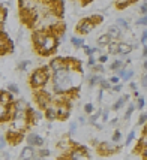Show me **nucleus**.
<instances>
[{
  "label": "nucleus",
  "mask_w": 147,
  "mask_h": 160,
  "mask_svg": "<svg viewBox=\"0 0 147 160\" xmlns=\"http://www.w3.org/2000/svg\"><path fill=\"white\" fill-rule=\"evenodd\" d=\"M122 88H123V85L122 84H116V85H113V91H122Z\"/></svg>",
  "instance_id": "obj_46"
},
{
  "label": "nucleus",
  "mask_w": 147,
  "mask_h": 160,
  "mask_svg": "<svg viewBox=\"0 0 147 160\" xmlns=\"http://www.w3.org/2000/svg\"><path fill=\"white\" fill-rule=\"evenodd\" d=\"M92 69H93V72H98V73H102V72H104V64H101V63H99V64H96V66H95V68H92Z\"/></svg>",
  "instance_id": "obj_36"
},
{
  "label": "nucleus",
  "mask_w": 147,
  "mask_h": 160,
  "mask_svg": "<svg viewBox=\"0 0 147 160\" xmlns=\"http://www.w3.org/2000/svg\"><path fill=\"white\" fill-rule=\"evenodd\" d=\"M101 88L102 90H110V88H113V85L110 81H107V79H104L102 82H101Z\"/></svg>",
  "instance_id": "obj_26"
},
{
  "label": "nucleus",
  "mask_w": 147,
  "mask_h": 160,
  "mask_svg": "<svg viewBox=\"0 0 147 160\" xmlns=\"http://www.w3.org/2000/svg\"><path fill=\"white\" fill-rule=\"evenodd\" d=\"M135 24H137V26H144V24H147V15H143L141 18H138Z\"/></svg>",
  "instance_id": "obj_34"
},
{
  "label": "nucleus",
  "mask_w": 147,
  "mask_h": 160,
  "mask_svg": "<svg viewBox=\"0 0 147 160\" xmlns=\"http://www.w3.org/2000/svg\"><path fill=\"white\" fill-rule=\"evenodd\" d=\"M132 45H129V43H126V42H119V54L120 56H126V54H129L131 51H132Z\"/></svg>",
  "instance_id": "obj_15"
},
{
  "label": "nucleus",
  "mask_w": 147,
  "mask_h": 160,
  "mask_svg": "<svg viewBox=\"0 0 147 160\" xmlns=\"http://www.w3.org/2000/svg\"><path fill=\"white\" fill-rule=\"evenodd\" d=\"M0 51H2V54H6L8 51L9 52L14 51V43L8 38L6 33H2V38H0Z\"/></svg>",
  "instance_id": "obj_6"
},
{
  "label": "nucleus",
  "mask_w": 147,
  "mask_h": 160,
  "mask_svg": "<svg viewBox=\"0 0 147 160\" xmlns=\"http://www.w3.org/2000/svg\"><path fill=\"white\" fill-rule=\"evenodd\" d=\"M38 154H41L42 157H45V159H47V157H48L51 153H50L48 148H44V147H42V148H39V153H38Z\"/></svg>",
  "instance_id": "obj_30"
},
{
  "label": "nucleus",
  "mask_w": 147,
  "mask_h": 160,
  "mask_svg": "<svg viewBox=\"0 0 147 160\" xmlns=\"http://www.w3.org/2000/svg\"><path fill=\"white\" fill-rule=\"evenodd\" d=\"M140 12L141 14H144V15H147V2H144V3L140 6Z\"/></svg>",
  "instance_id": "obj_42"
},
{
  "label": "nucleus",
  "mask_w": 147,
  "mask_h": 160,
  "mask_svg": "<svg viewBox=\"0 0 147 160\" xmlns=\"http://www.w3.org/2000/svg\"><path fill=\"white\" fill-rule=\"evenodd\" d=\"M95 22L92 21V18L89 17V18H83V20L78 22L77 26V32L78 33H81V35H87V33H90L92 30L95 28Z\"/></svg>",
  "instance_id": "obj_3"
},
{
  "label": "nucleus",
  "mask_w": 147,
  "mask_h": 160,
  "mask_svg": "<svg viewBox=\"0 0 147 160\" xmlns=\"http://www.w3.org/2000/svg\"><path fill=\"white\" fill-rule=\"evenodd\" d=\"M36 156V151H35V148L33 147H24L23 150H21V153H20V159L21 160H33V157Z\"/></svg>",
  "instance_id": "obj_9"
},
{
  "label": "nucleus",
  "mask_w": 147,
  "mask_h": 160,
  "mask_svg": "<svg viewBox=\"0 0 147 160\" xmlns=\"http://www.w3.org/2000/svg\"><path fill=\"white\" fill-rule=\"evenodd\" d=\"M108 48H110V52H111V54H119V42L113 41L111 43L108 45Z\"/></svg>",
  "instance_id": "obj_20"
},
{
  "label": "nucleus",
  "mask_w": 147,
  "mask_h": 160,
  "mask_svg": "<svg viewBox=\"0 0 147 160\" xmlns=\"http://www.w3.org/2000/svg\"><path fill=\"white\" fill-rule=\"evenodd\" d=\"M117 123H119V118H113L111 120V126H117Z\"/></svg>",
  "instance_id": "obj_51"
},
{
  "label": "nucleus",
  "mask_w": 147,
  "mask_h": 160,
  "mask_svg": "<svg viewBox=\"0 0 147 160\" xmlns=\"http://www.w3.org/2000/svg\"><path fill=\"white\" fill-rule=\"evenodd\" d=\"M75 130H77V123H71V126H69V135H74V133H75Z\"/></svg>",
  "instance_id": "obj_41"
},
{
  "label": "nucleus",
  "mask_w": 147,
  "mask_h": 160,
  "mask_svg": "<svg viewBox=\"0 0 147 160\" xmlns=\"http://www.w3.org/2000/svg\"><path fill=\"white\" fill-rule=\"evenodd\" d=\"M129 99H131V94H125V96H122V98H119L117 99V100H116V102H114V103H113V111H119L120 108H122V106H123V105L126 103V102H128V100H129Z\"/></svg>",
  "instance_id": "obj_12"
},
{
  "label": "nucleus",
  "mask_w": 147,
  "mask_h": 160,
  "mask_svg": "<svg viewBox=\"0 0 147 160\" xmlns=\"http://www.w3.org/2000/svg\"><path fill=\"white\" fill-rule=\"evenodd\" d=\"M45 118L53 121V120H57L59 118V114H57V108L56 105H50L48 108L45 109Z\"/></svg>",
  "instance_id": "obj_11"
},
{
  "label": "nucleus",
  "mask_w": 147,
  "mask_h": 160,
  "mask_svg": "<svg viewBox=\"0 0 147 160\" xmlns=\"http://www.w3.org/2000/svg\"><path fill=\"white\" fill-rule=\"evenodd\" d=\"M129 0H120V2H117V8L119 9H123V8H126V6H129Z\"/></svg>",
  "instance_id": "obj_31"
},
{
  "label": "nucleus",
  "mask_w": 147,
  "mask_h": 160,
  "mask_svg": "<svg viewBox=\"0 0 147 160\" xmlns=\"http://www.w3.org/2000/svg\"><path fill=\"white\" fill-rule=\"evenodd\" d=\"M143 159L147 160V147L144 148V150H143Z\"/></svg>",
  "instance_id": "obj_49"
},
{
  "label": "nucleus",
  "mask_w": 147,
  "mask_h": 160,
  "mask_svg": "<svg viewBox=\"0 0 147 160\" xmlns=\"http://www.w3.org/2000/svg\"><path fill=\"white\" fill-rule=\"evenodd\" d=\"M36 6H38V5H36L35 2H30V0H23V2H20L21 11H35Z\"/></svg>",
  "instance_id": "obj_13"
},
{
  "label": "nucleus",
  "mask_w": 147,
  "mask_h": 160,
  "mask_svg": "<svg viewBox=\"0 0 147 160\" xmlns=\"http://www.w3.org/2000/svg\"><path fill=\"white\" fill-rule=\"evenodd\" d=\"M134 75H135V73H134V70H132V69H129V70H126L125 77L122 78V79H123V81H129V79H131V78H132Z\"/></svg>",
  "instance_id": "obj_29"
},
{
  "label": "nucleus",
  "mask_w": 147,
  "mask_h": 160,
  "mask_svg": "<svg viewBox=\"0 0 147 160\" xmlns=\"http://www.w3.org/2000/svg\"><path fill=\"white\" fill-rule=\"evenodd\" d=\"M92 21L95 22V24H99V22H102V17L101 15H96V14H93V17H90Z\"/></svg>",
  "instance_id": "obj_37"
},
{
  "label": "nucleus",
  "mask_w": 147,
  "mask_h": 160,
  "mask_svg": "<svg viewBox=\"0 0 147 160\" xmlns=\"http://www.w3.org/2000/svg\"><path fill=\"white\" fill-rule=\"evenodd\" d=\"M119 79H120V78L117 77V75H114V77H111V78H110V82H111V84H114V85H116V84H119Z\"/></svg>",
  "instance_id": "obj_44"
},
{
  "label": "nucleus",
  "mask_w": 147,
  "mask_h": 160,
  "mask_svg": "<svg viewBox=\"0 0 147 160\" xmlns=\"http://www.w3.org/2000/svg\"><path fill=\"white\" fill-rule=\"evenodd\" d=\"M143 68H144V70H146V72H147V60H146V62H144V63H143Z\"/></svg>",
  "instance_id": "obj_53"
},
{
  "label": "nucleus",
  "mask_w": 147,
  "mask_h": 160,
  "mask_svg": "<svg viewBox=\"0 0 147 160\" xmlns=\"http://www.w3.org/2000/svg\"><path fill=\"white\" fill-rule=\"evenodd\" d=\"M108 35H110V38H111L113 41H116L117 38L122 36V30H120L119 26H110V28H108Z\"/></svg>",
  "instance_id": "obj_14"
},
{
  "label": "nucleus",
  "mask_w": 147,
  "mask_h": 160,
  "mask_svg": "<svg viewBox=\"0 0 147 160\" xmlns=\"http://www.w3.org/2000/svg\"><path fill=\"white\" fill-rule=\"evenodd\" d=\"M108 117H110V109L108 108H105L104 112H102V121H108Z\"/></svg>",
  "instance_id": "obj_39"
},
{
  "label": "nucleus",
  "mask_w": 147,
  "mask_h": 160,
  "mask_svg": "<svg viewBox=\"0 0 147 160\" xmlns=\"http://www.w3.org/2000/svg\"><path fill=\"white\" fill-rule=\"evenodd\" d=\"M147 124V112H141L140 118H138V126H146Z\"/></svg>",
  "instance_id": "obj_25"
},
{
  "label": "nucleus",
  "mask_w": 147,
  "mask_h": 160,
  "mask_svg": "<svg viewBox=\"0 0 147 160\" xmlns=\"http://www.w3.org/2000/svg\"><path fill=\"white\" fill-rule=\"evenodd\" d=\"M15 94L9 93L8 90H2V94H0V105H14L15 103Z\"/></svg>",
  "instance_id": "obj_10"
},
{
  "label": "nucleus",
  "mask_w": 147,
  "mask_h": 160,
  "mask_svg": "<svg viewBox=\"0 0 147 160\" xmlns=\"http://www.w3.org/2000/svg\"><path fill=\"white\" fill-rule=\"evenodd\" d=\"M50 68L54 72H59V70H63V69H68V63H66V58H62V57H56L50 62Z\"/></svg>",
  "instance_id": "obj_7"
},
{
  "label": "nucleus",
  "mask_w": 147,
  "mask_h": 160,
  "mask_svg": "<svg viewBox=\"0 0 147 160\" xmlns=\"http://www.w3.org/2000/svg\"><path fill=\"white\" fill-rule=\"evenodd\" d=\"M99 63H101V64H105V63L108 62V56H107V54H102V56L99 57V60H98Z\"/></svg>",
  "instance_id": "obj_40"
},
{
  "label": "nucleus",
  "mask_w": 147,
  "mask_h": 160,
  "mask_svg": "<svg viewBox=\"0 0 147 160\" xmlns=\"http://www.w3.org/2000/svg\"><path fill=\"white\" fill-rule=\"evenodd\" d=\"M27 142L30 147H39V148H42L44 147V138L42 136H39L38 133H29L27 135Z\"/></svg>",
  "instance_id": "obj_8"
},
{
  "label": "nucleus",
  "mask_w": 147,
  "mask_h": 160,
  "mask_svg": "<svg viewBox=\"0 0 147 160\" xmlns=\"http://www.w3.org/2000/svg\"><path fill=\"white\" fill-rule=\"evenodd\" d=\"M144 103H146V100L141 96V98H138V100H137V108H138V109H143V108H144Z\"/></svg>",
  "instance_id": "obj_35"
},
{
  "label": "nucleus",
  "mask_w": 147,
  "mask_h": 160,
  "mask_svg": "<svg viewBox=\"0 0 147 160\" xmlns=\"http://www.w3.org/2000/svg\"><path fill=\"white\" fill-rule=\"evenodd\" d=\"M71 43H72L75 48H83V47H84V39H83V38L72 36V38H71Z\"/></svg>",
  "instance_id": "obj_18"
},
{
  "label": "nucleus",
  "mask_w": 147,
  "mask_h": 160,
  "mask_svg": "<svg viewBox=\"0 0 147 160\" xmlns=\"http://www.w3.org/2000/svg\"><path fill=\"white\" fill-rule=\"evenodd\" d=\"M50 64L48 66H42V68H38L36 70L32 72V75H30V85L33 87V88H42L45 84L48 82L50 79Z\"/></svg>",
  "instance_id": "obj_1"
},
{
  "label": "nucleus",
  "mask_w": 147,
  "mask_h": 160,
  "mask_svg": "<svg viewBox=\"0 0 147 160\" xmlns=\"http://www.w3.org/2000/svg\"><path fill=\"white\" fill-rule=\"evenodd\" d=\"M6 90L9 91V93H12V94H18V93H20V88H18V85H17V84H14V82L9 84Z\"/></svg>",
  "instance_id": "obj_23"
},
{
  "label": "nucleus",
  "mask_w": 147,
  "mask_h": 160,
  "mask_svg": "<svg viewBox=\"0 0 147 160\" xmlns=\"http://www.w3.org/2000/svg\"><path fill=\"white\" fill-rule=\"evenodd\" d=\"M69 160H71V159H69Z\"/></svg>",
  "instance_id": "obj_54"
},
{
  "label": "nucleus",
  "mask_w": 147,
  "mask_h": 160,
  "mask_svg": "<svg viewBox=\"0 0 147 160\" xmlns=\"http://www.w3.org/2000/svg\"><path fill=\"white\" fill-rule=\"evenodd\" d=\"M33 160H47V159H45V157H42L41 154H38V153H36V156L33 157Z\"/></svg>",
  "instance_id": "obj_47"
},
{
  "label": "nucleus",
  "mask_w": 147,
  "mask_h": 160,
  "mask_svg": "<svg viewBox=\"0 0 147 160\" xmlns=\"http://www.w3.org/2000/svg\"><path fill=\"white\" fill-rule=\"evenodd\" d=\"M134 109H135V105L129 103V106H128V109H126V112H125V120H126V121L131 118V115L134 114Z\"/></svg>",
  "instance_id": "obj_21"
},
{
  "label": "nucleus",
  "mask_w": 147,
  "mask_h": 160,
  "mask_svg": "<svg viewBox=\"0 0 147 160\" xmlns=\"http://www.w3.org/2000/svg\"><path fill=\"white\" fill-rule=\"evenodd\" d=\"M8 159H11V153H8V151L3 150V153H2V160H8Z\"/></svg>",
  "instance_id": "obj_45"
},
{
  "label": "nucleus",
  "mask_w": 147,
  "mask_h": 160,
  "mask_svg": "<svg viewBox=\"0 0 147 160\" xmlns=\"http://www.w3.org/2000/svg\"><path fill=\"white\" fill-rule=\"evenodd\" d=\"M59 43H60L59 38L50 32L48 36H47V41L44 42V45H42L41 48H38V52H39L41 56H50V54H53V52L56 51V48L59 47Z\"/></svg>",
  "instance_id": "obj_2"
},
{
  "label": "nucleus",
  "mask_w": 147,
  "mask_h": 160,
  "mask_svg": "<svg viewBox=\"0 0 147 160\" xmlns=\"http://www.w3.org/2000/svg\"><path fill=\"white\" fill-rule=\"evenodd\" d=\"M102 81H104V77L99 75V73H95L93 77H89V85L90 87H95L96 84H101Z\"/></svg>",
  "instance_id": "obj_16"
},
{
  "label": "nucleus",
  "mask_w": 147,
  "mask_h": 160,
  "mask_svg": "<svg viewBox=\"0 0 147 160\" xmlns=\"http://www.w3.org/2000/svg\"><path fill=\"white\" fill-rule=\"evenodd\" d=\"M141 85H143L144 88H147V73H144V75L141 77Z\"/></svg>",
  "instance_id": "obj_43"
},
{
  "label": "nucleus",
  "mask_w": 147,
  "mask_h": 160,
  "mask_svg": "<svg viewBox=\"0 0 147 160\" xmlns=\"http://www.w3.org/2000/svg\"><path fill=\"white\" fill-rule=\"evenodd\" d=\"M120 139H122V133H120V130H116L114 135H113V142L116 144V142H119Z\"/></svg>",
  "instance_id": "obj_32"
},
{
  "label": "nucleus",
  "mask_w": 147,
  "mask_h": 160,
  "mask_svg": "<svg viewBox=\"0 0 147 160\" xmlns=\"http://www.w3.org/2000/svg\"><path fill=\"white\" fill-rule=\"evenodd\" d=\"M129 87H131L134 91H137V82H131L129 84Z\"/></svg>",
  "instance_id": "obj_48"
},
{
  "label": "nucleus",
  "mask_w": 147,
  "mask_h": 160,
  "mask_svg": "<svg viewBox=\"0 0 147 160\" xmlns=\"http://www.w3.org/2000/svg\"><path fill=\"white\" fill-rule=\"evenodd\" d=\"M123 68H126V64H125L123 60H116V62L110 66V69L111 70H120V69H123Z\"/></svg>",
  "instance_id": "obj_19"
},
{
  "label": "nucleus",
  "mask_w": 147,
  "mask_h": 160,
  "mask_svg": "<svg viewBox=\"0 0 147 160\" xmlns=\"http://www.w3.org/2000/svg\"><path fill=\"white\" fill-rule=\"evenodd\" d=\"M135 130H132V132H129V135H128V138H126V145H129L131 142H132L134 139H135Z\"/></svg>",
  "instance_id": "obj_28"
},
{
  "label": "nucleus",
  "mask_w": 147,
  "mask_h": 160,
  "mask_svg": "<svg viewBox=\"0 0 147 160\" xmlns=\"http://www.w3.org/2000/svg\"><path fill=\"white\" fill-rule=\"evenodd\" d=\"M143 57H147V48H144V51H143V54H141Z\"/></svg>",
  "instance_id": "obj_52"
},
{
  "label": "nucleus",
  "mask_w": 147,
  "mask_h": 160,
  "mask_svg": "<svg viewBox=\"0 0 147 160\" xmlns=\"http://www.w3.org/2000/svg\"><path fill=\"white\" fill-rule=\"evenodd\" d=\"M78 121H80V124H86V123H87L84 117H80V118H78Z\"/></svg>",
  "instance_id": "obj_50"
},
{
  "label": "nucleus",
  "mask_w": 147,
  "mask_h": 160,
  "mask_svg": "<svg viewBox=\"0 0 147 160\" xmlns=\"http://www.w3.org/2000/svg\"><path fill=\"white\" fill-rule=\"evenodd\" d=\"M111 42H113V39L110 38V35H108V33H105V35H101V36L98 38V45H107V47H108V45H110Z\"/></svg>",
  "instance_id": "obj_17"
},
{
  "label": "nucleus",
  "mask_w": 147,
  "mask_h": 160,
  "mask_svg": "<svg viewBox=\"0 0 147 160\" xmlns=\"http://www.w3.org/2000/svg\"><path fill=\"white\" fill-rule=\"evenodd\" d=\"M29 64H30V62H29V60L20 62V63H18V70H26L29 68Z\"/></svg>",
  "instance_id": "obj_27"
},
{
  "label": "nucleus",
  "mask_w": 147,
  "mask_h": 160,
  "mask_svg": "<svg viewBox=\"0 0 147 160\" xmlns=\"http://www.w3.org/2000/svg\"><path fill=\"white\" fill-rule=\"evenodd\" d=\"M96 63H98V60L95 58V56L89 57V62H87V64H89L90 68H95V66H96Z\"/></svg>",
  "instance_id": "obj_38"
},
{
  "label": "nucleus",
  "mask_w": 147,
  "mask_h": 160,
  "mask_svg": "<svg viewBox=\"0 0 147 160\" xmlns=\"http://www.w3.org/2000/svg\"><path fill=\"white\" fill-rule=\"evenodd\" d=\"M116 26H119L120 28H129V22H128L125 18H117V21H116Z\"/></svg>",
  "instance_id": "obj_22"
},
{
  "label": "nucleus",
  "mask_w": 147,
  "mask_h": 160,
  "mask_svg": "<svg viewBox=\"0 0 147 160\" xmlns=\"http://www.w3.org/2000/svg\"><path fill=\"white\" fill-rule=\"evenodd\" d=\"M56 108H57V114H59V118L60 120L68 118V117L71 115L69 102H68V100H60V102H57Z\"/></svg>",
  "instance_id": "obj_4"
},
{
  "label": "nucleus",
  "mask_w": 147,
  "mask_h": 160,
  "mask_svg": "<svg viewBox=\"0 0 147 160\" xmlns=\"http://www.w3.org/2000/svg\"><path fill=\"white\" fill-rule=\"evenodd\" d=\"M83 49H84V52H86L89 57H92L95 52H96V51H99V48H92V47H87V45H84Z\"/></svg>",
  "instance_id": "obj_24"
},
{
  "label": "nucleus",
  "mask_w": 147,
  "mask_h": 160,
  "mask_svg": "<svg viewBox=\"0 0 147 160\" xmlns=\"http://www.w3.org/2000/svg\"><path fill=\"white\" fill-rule=\"evenodd\" d=\"M69 159L71 160H90V157H89V154L86 151V148H83V147H75V148L71 150Z\"/></svg>",
  "instance_id": "obj_5"
},
{
  "label": "nucleus",
  "mask_w": 147,
  "mask_h": 160,
  "mask_svg": "<svg viewBox=\"0 0 147 160\" xmlns=\"http://www.w3.org/2000/svg\"><path fill=\"white\" fill-rule=\"evenodd\" d=\"M93 103H86L84 105V111H86V114H93Z\"/></svg>",
  "instance_id": "obj_33"
}]
</instances>
